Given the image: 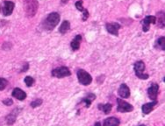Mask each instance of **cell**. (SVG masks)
I'll return each mask as SVG.
<instances>
[{
  "label": "cell",
  "mask_w": 165,
  "mask_h": 126,
  "mask_svg": "<svg viewBox=\"0 0 165 126\" xmlns=\"http://www.w3.org/2000/svg\"><path fill=\"white\" fill-rule=\"evenodd\" d=\"M139 126H146L145 124H141V125H139Z\"/></svg>",
  "instance_id": "obj_31"
},
{
  "label": "cell",
  "mask_w": 165,
  "mask_h": 126,
  "mask_svg": "<svg viewBox=\"0 0 165 126\" xmlns=\"http://www.w3.org/2000/svg\"><path fill=\"white\" fill-rule=\"evenodd\" d=\"M95 98H96V95H95V94H87L85 98L83 99L82 103H85V107H86V108H89L90 106V104H91V103H92L94 100H95Z\"/></svg>",
  "instance_id": "obj_18"
},
{
  "label": "cell",
  "mask_w": 165,
  "mask_h": 126,
  "mask_svg": "<svg viewBox=\"0 0 165 126\" xmlns=\"http://www.w3.org/2000/svg\"><path fill=\"white\" fill-rule=\"evenodd\" d=\"M156 104H157V101H152L151 103L143 104L142 107V110L143 114H145V115L149 114L154 109Z\"/></svg>",
  "instance_id": "obj_14"
},
{
  "label": "cell",
  "mask_w": 165,
  "mask_h": 126,
  "mask_svg": "<svg viewBox=\"0 0 165 126\" xmlns=\"http://www.w3.org/2000/svg\"><path fill=\"white\" fill-rule=\"evenodd\" d=\"M24 11L28 18H33L35 16L39 7V3L37 0H24Z\"/></svg>",
  "instance_id": "obj_1"
},
{
  "label": "cell",
  "mask_w": 165,
  "mask_h": 126,
  "mask_svg": "<svg viewBox=\"0 0 165 126\" xmlns=\"http://www.w3.org/2000/svg\"><path fill=\"white\" fill-rule=\"evenodd\" d=\"M76 75H77V79L79 83L84 86H88L91 83L92 81V77L90 75L89 73L86 72L84 69H79L77 73H76Z\"/></svg>",
  "instance_id": "obj_4"
},
{
  "label": "cell",
  "mask_w": 165,
  "mask_h": 126,
  "mask_svg": "<svg viewBox=\"0 0 165 126\" xmlns=\"http://www.w3.org/2000/svg\"><path fill=\"white\" fill-rule=\"evenodd\" d=\"M15 4L12 1H5L4 2V7H3V14L4 16H10L13 12Z\"/></svg>",
  "instance_id": "obj_10"
},
{
  "label": "cell",
  "mask_w": 165,
  "mask_h": 126,
  "mask_svg": "<svg viewBox=\"0 0 165 126\" xmlns=\"http://www.w3.org/2000/svg\"><path fill=\"white\" fill-rule=\"evenodd\" d=\"M158 27L160 28H164V21H165V15L163 11H161L158 13Z\"/></svg>",
  "instance_id": "obj_20"
},
{
  "label": "cell",
  "mask_w": 165,
  "mask_h": 126,
  "mask_svg": "<svg viewBox=\"0 0 165 126\" xmlns=\"http://www.w3.org/2000/svg\"><path fill=\"white\" fill-rule=\"evenodd\" d=\"M159 92V85L157 83H151L150 87L147 89V95L152 101H156Z\"/></svg>",
  "instance_id": "obj_8"
},
{
  "label": "cell",
  "mask_w": 165,
  "mask_h": 126,
  "mask_svg": "<svg viewBox=\"0 0 165 126\" xmlns=\"http://www.w3.org/2000/svg\"><path fill=\"white\" fill-rule=\"evenodd\" d=\"M98 108L99 110L103 111L106 115H108L109 113L111 112V110H112V105L111 104H99L98 105Z\"/></svg>",
  "instance_id": "obj_17"
},
{
  "label": "cell",
  "mask_w": 165,
  "mask_h": 126,
  "mask_svg": "<svg viewBox=\"0 0 165 126\" xmlns=\"http://www.w3.org/2000/svg\"><path fill=\"white\" fill-rule=\"evenodd\" d=\"M117 104H118L117 111H119V112H131V111L134 110L133 105H131V104H128L127 102H126V101L121 99V98H118V99H117Z\"/></svg>",
  "instance_id": "obj_5"
},
{
  "label": "cell",
  "mask_w": 165,
  "mask_h": 126,
  "mask_svg": "<svg viewBox=\"0 0 165 126\" xmlns=\"http://www.w3.org/2000/svg\"><path fill=\"white\" fill-rule=\"evenodd\" d=\"M42 104V100L41 99H36L34 102L31 103V107L32 108H37Z\"/></svg>",
  "instance_id": "obj_24"
},
{
  "label": "cell",
  "mask_w": 165,
  "mask_h": 126,
  "mask_svg": "<svg viewBox=\"0 0 165 126\" xmlns=\"http://www.w3.org/2000/svg\"><path fill=\"white\" fill-rule=\"evenodd\" d=\"M156 47H159L162 51L165 50V38L163 36L160 37L157 41H156Z\"/></svg>",
  "instance_id": "obj_21"
},
{
  "label": "cell",
  "mask_w": 165,
  "mask_h": 126,
  "mask_svg": "<svg viewBox=\"0 0 165 126\" xmlns=\"http://www.w3.org/2000/svg\"><path fill=\"white\" fill-rule=\"evenodd\" d=\"M93 126H101V124H100V122H97V123H95Z\"/></svg>",
  "instance_id": "obj_29"
},
{
  "label": "cell",
  "mask_w": 165,
  "mask_h": 126,
  "mask_svg": "<svg viewBox=\"0 0 165 126\" xmlns=\"http://www.w3.org/2000/svg\"><path fill=\"white\" fill-rule=\"evenodd\" d=\"M8 85V81L5 78H0V91L4 90Z\"/></svg>",
  "instance_id": "obj_23"
},
{
  "label": "cell",
  "mask_w": 165,
  "mask_h": 126,
  "mask_svg": "<svg viewBox=\"0 0 165 126\" xmlns=\"http://www.w3.org/2000/svg\"><path fill=\"white\" fill-rule=\"evenodd\" d=\"M120 124H121V122L119 120V118L111 117L105 119V121L103 123V126H119Z\"/></svg>",
  "instance_id": "obj_15"
},
{
  "label": "cell",
  "mask_w": 165,
  "mask_h": 126,
  "mask_svg": "<svg viewBox=\"0 0 165 126\" xmlns=\"http://www.w3.org/2000/svg\"><path fill=\"white\" fill-rule=\"evenodd\" d=\"M81 42H82V35L81 34H77L75 37V39H73V41L70 43V46H71L72 50L76 51V50L79 49L80 48Z\"/></svg>",
  "instance_id": "obj_16"
},
{
  "label": "cell",
  "mask_w": 165,
  "mask_h": 126,
  "mask_svg": "<svg viewBox=\"0 0 165 126\" xmlns=\"http://www.w3.org/2000/svg\"><path fill=\"white\" fill-rule=\"evenodd\" d=\"M12 94H13V96L14 98L19 100V101H23V100L27 97L26 92L23 91V90H21V89H19V88H15V89L13 90Z\"/></svg>",
  "instance_id": "obj_13"
},
{
  "label": "cell",
  "mask_w": 165,
  "mask_h": 126,
  "mask_svg": "<svg viewBox=\"0 0 165 126\" xmlns=\"http://www.w3.org/2000/svg\"><path fill=\"white\" fill-rule=\"evenodd\" d=\"M3 104L6 105V106H11L12 104H13V101L12 98H7V99H5L3 101Z\"/></svg>",
  "instance_id": "obj_27"
},
{
  "label": "cell",
  "mask_w": 165,
  "mask_h": 126,
  "mask_svg": "<svg viewBox=\"0 0 165 126\" xmlns=\"http://www.w3.org/2000/svg\"><path fill=\"white\" fill-rule=\"evenodd\" d=\"M106 31L114 36L119 35V30L121 29V25L119 23H107L106 25Z\"/></svg>",
  "instance_id": "obj_9"
},
{
  "label": "cell",
  "mask_w": 165,
  "mask_h": 126,
  "mask_svg": "<svg viewBox=\"0 0 165 126\" xmlns=\"http://www.w3.org/2000/svg\"><path fill=\"white\" fill-rule=\"evenodd\" d=\"M70 21L64 20V21L62 23L60 28H59V32H60L62 34H65V33L70 30Z\"/></svg>",
  "instance_id": "obj_19"
},
{
  "label": "cell",
  "mask_w": 165,
  "mask_h": 126,
  "mask_svg": "<svg viewBox=\"0 0 165 126\" xmlns=\"http://www.w3.org/2000/svg\"><path fill=\"white\" fill-rule=\"evenodd\" d=\"M134 70L135 75H136V76L138 77L139 79H142V80H147V79H148L149 75L147 74L144 73V70H145V63L143 62L142 61H139L137 62L134 63Z\"/></svg>",
  "instance_id": "obj_3"
},
{
  "label": "cell",
  "mask_w": 165,
  "mask_h": 126,
  "mask_svg": "<svg viewBox=\"0 0 165 126\" xmlns=\"http://www.w3.org/2000/svg\"><path fill=\"white\" fill-rule=\"evenodd\" d=\"M75 5H76V9L78 10V11H80V12H83V11L85 10L84 6H83V1H82V0H79V1L76 2Z\"/></svg>",
  "instance_id": "obj_25"
},
{
  "label": "cell",
  "mask_w": 165,
  "mask_h": 126,
  "mask_svg": "<svg viewBox=\"0 0 165 126\" xmlns=\"http://www.w3.org/2000/svg\"><path fill=\"white\" fill-rule=\"evenodd\" d=\"M61 1H62V3H63V4H66V3L69 2L70 0H61Z\"/></svg>",
  "instance_id": "obj_30"
},
{
  "label": "cell",
  "mask_w": 165,
  "mask_h": 126,
  "mask_svg": "<svg viewBox=\"0 0 165 126\" xmlns=\"http://www.w3.org/2000/svg\"><path fill=\"white\" fill-rule=\"evenodd\" d=\"M24 81L25 83L27 84V87H32V86L34 84V79L31 76H26V78L24 79Z\"/></svg>",
  "instance_id": "obj_22"
},
{
  "label": "cell",
  "mask_w": 165,
  "mask_h": 126,
  "mask_svg": "<svg viewBox=\"0 0 165 126\" xmlns=\"http://www.w3.org/2000/svg\"><path fill=\"white\" fill-rule=\"evenodd\" d=\"M51 75L52 76L56 77V78H63V77L70 76L71 75V72L67 67H59V68L53 69Z\"/></svg>",
  "instance_id": "obj_6"
},
{
  "label": "cell",
  "mask_w": 165,
  "mask_h": 126,
  "mask_svg": "<svg viewBox=\"0 0 165 126\" xmlns=\"http://www.w3.org/2000/svg\"><path fill=\"white\" fill-rule=\"evenodd\" d=\"M118 94L121 98H128L130 96V90L128 86L125 83H122L118 90Z\"/></svg>",
  "instance_id": "obj_11"
},
{
  "label": "cell",
  "mask_w": 165,
  "mask_h": 126,
  "mask_svg": "<svg viewBox=\"0 0 165 126\" xmlns=\"http://www.w3.org/2000/svg\"><path fill=\"white\" fill-rule=\"evenodd\" d=\"M18 113H19V109H14L10 113L9 115L6 117V123H7V124H9V125L13 124L15 121H16V119H17V116L18 115Z\"/></svg>",
  "instance_id": "obj_12"
},
{
  "label": "cell",
  "mask_w": 165,
  "mask_h": 126,
  "mask_svg": "<svg viewBox=\"0 0 165 126\" xmlns=\"http://www.w3.org/2000/svg\"><path fill=\"white\" fill-rule=\"evenodd\" d=\"M60 22V14L58 12H51L43 22V27L48 31L53 30Z\"/></svg>",
  "instance_id": "obj_2"
},
{
  "label": "cell",
  "mask_w": 165,
  "mask_h": 126,
  "mask_svg": "<svg viewBox=\"0 0 165 126\" xmlns=\"http://www.w3.org/2000/svg\"><path fill=\"white\" fill-rule=\"evenodd\" d=\"M156 17L155 16H147L145 18L142 20V25L143 32H147L149 31V27L151 24H156Z\"/></svg>",
  "instance_id": "obj_7"
},
{
  "label": "cell",
  "mask_w": 165,
  "mask_h": 126,
  "mask_svg": "<svg viewBox=\"0 0 165 126\" xmlns=\"http://www.w3.org/2000/svg\"><path fill=\"white\" fill-rule=\"evenodd\" d=\"M82 12H83V18H83L84 21H86L87 18H89V12H88V10L87 9H85Z\"/></svg>",
  "instance_id": "obj_26"
},
{
  "label": "cell",
  "mask_w": 165,
  "mask_h": 126,
  "mask_svg": "<svg viewBox=\"0 0 165 126\" xmlns=\"http://www.w3.org/2000/svg\"><path fill=\"white\" fill-rule=\"evenodd\" d=\"M28 68H29V64H28V63H26V64L24 65V67L22 68V69H21V72H26V71H27Z\"/></svg>",
  "instance_id": "obj_28"
}]
</instances>
